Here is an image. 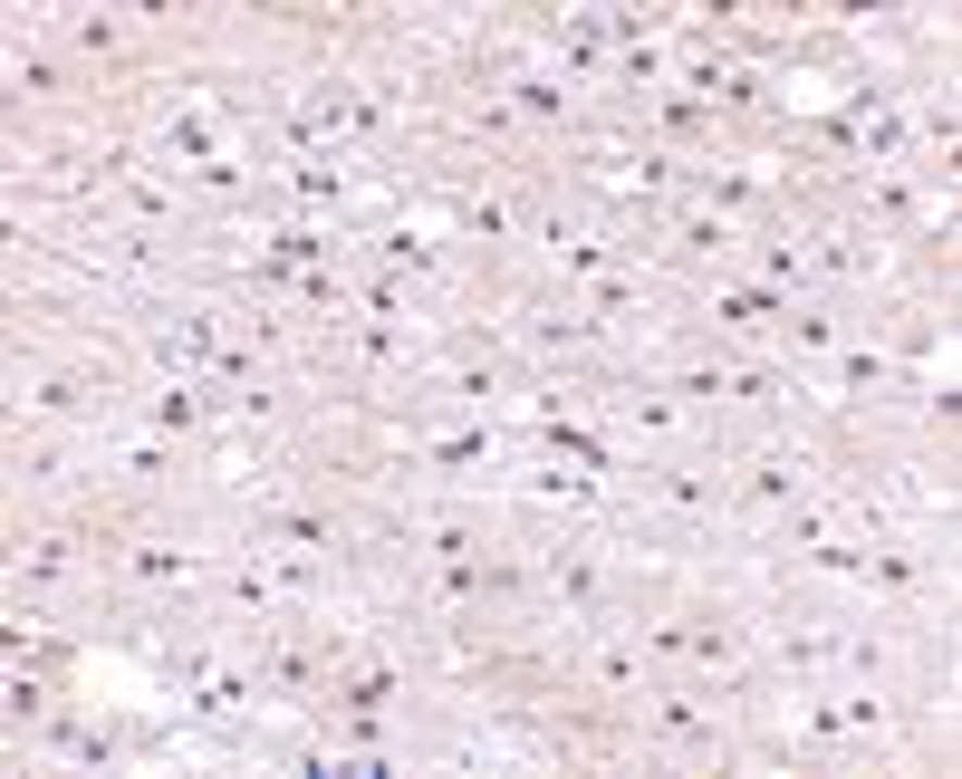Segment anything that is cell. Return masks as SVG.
Here are the masks:
<instances>
[{"label":"cell","instance_id":"1","mask_svg":"<svg viewBox=\"0 0 962 779\" xmlns=\"http://www.w3.org/2000/svg\"><path fill=\"white\" fill-rule=\"evenodd\" d=\"M193 414H203V405H193L183 385H174V395H154V424H164V433H183V424H193Z\"/></svg>","mask_w":962,"mask_h":779}]
</instances>
